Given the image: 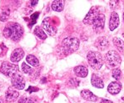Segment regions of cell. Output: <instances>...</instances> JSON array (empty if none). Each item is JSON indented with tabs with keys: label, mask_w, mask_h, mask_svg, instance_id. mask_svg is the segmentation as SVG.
I'll return each instance as SVG.
<instances>
[{
	"label": "cell",
	"mask_w": 124,
	"mask_h": 103,
	"mask_svg": "<svg viewBox=\"0 0 124 103\" xmlns=\"http://www.w3.org/2000/svg\"><path fill=\"white\" fill-rule=\"evenodd\" d=\"M105 15L100 13L98 7H93L83 18V23L92 25L93 30L97 33H100L105 26Z\"/></svg>",
	"instance_id": "1"
},
{
	"label": "cell",
	"mask_w": 124,
	"mask_h": 103,
	"mask_svg": "<svg viewBox=\"0 0 124 103\" xmlns=\"http://www.w3.org/2000/svg\"><path fill=\"white\" fill-rule=\"evenodd\" d=\"M80 45V42L77 37H68L64 38L62 42L59 51L62 54H64L65 56L69 55L70 53H72L78 49Z\"/></svg>",
	"instance_id": "2"
},
{
	"label": "cell",
	"mask_w": 124,
	"mask_h": 103,
	"mask_svg": "<svg viewBox=\"0 0 124 103\" xmlns=\"http://www.w3.org/2000/svg\"><path fill=\"white\" fill-rule=\"evenodd\" d=\"M23 34L22 27L16 22H11L3 30V35L5 37L10 38L13 41H18Z\"/></svg>",
	"instance_id": "3"
},
{
	"label": "cell",
	"mask_w": 124,
	"mask_h": 103,
	"mask_svg": "<svg viewBox=\"0 0 124 103\" xmlns=\"http://www.w3.org/2000/svg\"><path fill=\"white\" fill-rule=\"evenodd\" d=\"M87 58L88 61V64L94 70H99L103 65V57L98 52H89L87 53Z\"/></svg>",
	"instance_id": "4"
},
{
	"label": "cell",
	"mask_w": 124,
	"mask_h": 103,
	"mask_svg": "<svg viewBox=\"0 0 124 103\" xmlns=\"http://www.w3.org/2000/svg\"><path fill=\"white\" fill-rule=\"evenodd\" d=\"M105 61H106V63L109 67L116 68L121 64L122 59L120 55L117 53V52L110 50L105 55Z\"/></svg>",
	"instance_id": "5"
},
{
	"label": "cell",
	"mask_w": 124,
	"mask_h": 103,
	"mask_svg": "<svg viewBox=\"0 0 124 103\" xmlns=\"http://www.w3.org/2000/svg\"><path fill=\"white\" fill-rule=\"evenodd\" d=\"M0 71L2 73L8 76V77H13L14 74L18 73V66L17 64L4 62H3L1 67H0Z\"/></svg>",
	"instance_id": "6"
},
{
	"label": "cell",
	"mask_w": 124,
	"mask_h": 103,
	"mask_svg": "<svg viewBox=\"0 0 124 103\" xmlns=\"http://www.w3.org/2000/svg\"><path fill=\"white\" fill-rule=\"evenodd\" d=\"M42 28L43 30H45L49 35L54 36L57 33V28L53 25L52 22V19L50 18H46L43 19V22H42Z\"/></svg>",
	"instance_id": "7"
},
{
	"label": "cell",
	"mask_w": 124,
	"mask_h": 103,
	"mask_svg": "<svg viewBox=\"0 0 124 103\" xmlns=\"http://www.w3.org/2000/svg\"><path fill=\"white\" fill-rule=\"evenodd\" d=\"M12 85L15 88L18 89V90H22L25 87V80L22 75L16 73L12 77Z\"/></svg>",
	"instance_id": "8"
},
{
	"label": "cell",
	"mask_w": 124,
	"mask_h": 103,
	"mask_svg": "<svg viewBox=\"0 0 124 103\" xmlns=\"http://www.w3.org/2000/svg\"><path fill=\"white\" fill-rule=\"evenodd\" d=\"M94 46L101 51H104L109 47V42L105 37H99L96 39Z\"/></svg>",
	"instance_id": "9"
},
{
	"label": "cell",
	"mask_w": 124,
	"mask_h": 103,
	"mask_svg": "<svg viewBox=\"0 0 124 103\" xmlns=\"http://www.w3.org/2000/svg\"><path fill=\"white\" fill-rule=\"evenodd\" d=\"M18 96H19V93L17 90L12 88V87H9L7 90L6 93H5V98L8 102H14L17 101Z\"/></svg>",
	"instance_id": "10"
},
{
	"label": "cell",
	"mask_w": 124,
	"mask_h": 103,
	"mask_svg": "<svg viewBox=\"0 0 124 103\" xmlns=\"http://www.w3.org/2000/svg\"><path fill=\"white\" fill-rule=\"evenodd\" d=\"M119 16L117 13L112 12L111 13V16H110V21H109V29L111 31H113L116 28H117L119 25Z\"/></svg>",
	"instance_id": "11"
},
{
	"label": "cell",
	"mask_w": 124,
	"mask_h": 103,
	"mask_svg": "<svg viewBox=\"0 0 124 103\" xmlns=\"http://www.w3.org/2000/svg\"><path fill=\"white\" fill-rule=\"evenodd\" d=\"M122 90V84L119 81H112L108 85V91L110 94L112 95H117Z\"/></svg>",
	"instance_id": "12"
},
{
	"label": "cell",
	"mask_w": 124,
	"mask_h": 103,
	"mask_svg": "<svg viewBox=\"0 0 124 103\" xmlns=\"http://www.w3.org/2000/svg\"><path fill=\"white\" fill-rule=\"evenodd\" d=\"M24 57V51L22 48H17L12 52L10 57L11 62H18Z\"/></svg>",
	"instance_id": "13"
},
{
	"label": "cell",
	"mask_w": 124,
	"mask_h": 103,
	"mask_svg": "<svg viewBox=\"0 0 124 103\" xmlns=\"http://www.w3.org/2000/svg\"><path fill=\"white\" fill-rule=\"evenodd\" d=\"M81 96L83 97L84 100L86 101H88V102H95L98 101V96H95L91 91L89 90H83L81 91Z\"/></svg>",
	"instance_id": "14"
},
{
	"label": "cell",
	"mask_w": 124,
	"mask_h": 103,
	"mask_svg": "<svg viewBox=\"0 0 124 103\" xmlns=\"http://www.w3.org/2000/svg\"><path fill=\"white\" fill-rule=\"evenodd\" d=\"M91 83L93 87H97V88H103L104 87V82L100 77H98L97 74L93 73L92 75V78H91Z\"/></svg>",
	"instance_id": "15"
},
{
	"label": "cell",
	"mask_w": 124,
	"mask_h": 103,
	"mask_svg": "<svg viewBox=\"0 0 124 103\" xmlns=\"http://www.w3.org/2000/svg\"><path fill=\"white\" fill-rule=\"evenodd\" d=\"M74 73L78 77H86L88 73V70L84 66H78L74 68Z\"/></svg>",
	"instance_id": "16"
},
{
	"label": "cell",
	"mask_w": 124,
	"mask_h": 103,
	"mask_svg": "<svg viewBox=\"0 0 124 103\" xmlns=\"http://www.w3.org/2000/svg\"><path fill=\"white\" fill-rule=\"evenodd\" d=\"M64 7V1L62 0H55L52 3V8L53 10L56 12H61L63 10Z\"/></svg>",
	"instance_id": "17"
},
{
	"label": "cell",
	"mask_w": 124,
	"mask_h": 103,
	"mask_svg": "<svg viewBox=\"0 0 124 103\" xmlns=\"http://www.w3.org/2000/svg\"><path fill=\"white\" fill-rule=\"evenodd\" d=\"M112 42H113L114 46L117 47L118 51L121 52H124V41H123L119 37H114Z\"/></svg>",
	"instance_id": "18"
},
{
	"label": "cell",
	"mask_w": 124,
	"mask_h": 103,
	"mask_svg": "<svg viewBox=\"0 0 124 103\" xmlns=\"http://www.w3.org/2000/svg\"><path fill=\"white\" fill-rule=\"evenodd\" d=\"M34 34H35L36 36H37L38 37H39L40 39H42V40H44L47 38V35H46V33H45V32H44V30L42 28H40V27H36L35 28V29H34Z\"/></svg>",
	"instance_id": "19"
},
{
	"label": "cell",
	"mask_w": 124,
	"mask_h": 103,
	"mask_svg": "<svg viewBox=\"0 0 124 103\" xmlns=\"http://www.w3.org/2000/svg\"><path fill=\"white\" fill-rule=\"evenodd\" d=\"M26 61L30 65H31V66H38L39 65V59L36 58L35 56H33V55H28V56H27V58H26Z\"/></svg>",
	"instance_id": "20"
},
{
	"label": "cell",
	"mask_w": 124,
	"mask_h": 103,
	"mask_svg": "<svg viewBox=\"0 0 124 103\" xmlns=\"http://www.w3.org/2000/svg\"><path fill=\"white\" fill-rule=\"evenodd\" d=\"M22 71L24 73L29 74V75H31L33 72V68H31V66H29L28 64H26L25 62H23V63L22 64Z\"/></svg>",
	"instance_id": "21"
},
{
	"label": "cell",
	"mask_w": 124,
	"mask_h": 103,
	"mask_svg": "<svg viewBox=\"0 0 124 103\" xmlns=\"http://www.w3.org/2000/svg\"><path fill=\"white\" fill-rule=\"evenodd\" d=\"M112 77L115 78L117 81V80H119L122 77V72L119 68H115V69L112 70Z\"/></svg>",
	"instance_id": "22"
},
{
	"label": "cell",
	"mask_w": 124,
	"mask_h": 103,
	"mask_svg": "<svg viewBox=\"0 0 124 103\" xmlns=\"http://www.w3.org/2000/svg\"><path fill=\"white\" fill-rule=\"evenodd\" d=\"M8 18H9V10H8V9L4 10L3 13H2V14L0 15V20L3 21V22L7 21Z\"/></svg>",
	"instance_id": "23"
},
{
	"label": "cell",
	"mask_w": 124,
	"mask_h": 103,
	"mask_svg": "<svg viewBox=\"0 0 124 103\" xmlns=\"http://www.w3.org/2000/svg\"><path fill=\"white\" fill-rule=\"evenodd\" d=\"M18 103H34L33 101L29 97H22L18 100Z\"/></svg>",
	"instance_id": "24"
},
{
	"label": "cell",
	"mask_w": 124,
	"mask_h": 103,
	"mask_svg": "<svg viewBox=\"0 0 124 103\" xmlns=\"http://www.w3.org/2000/svg\"><path fill=\"white\" fill-rule=\"evenodd\" d=\"M68 84H69L71 87H78V86L79 85V81L77 79H74V78H72V79L70 80L69 81H68Z\"/></svg>",
	"instance_id": "25"
},
{
	"label": "cell",
	"mask_w": 124,
	"mask_h": 103,
	"mask_svg": "<svg viewBox=\"0 0 124 103\" xmlns=\"http://www.w3.org/2000/svg\"><path fill=\"white\" fill-rule=\"evenodd\" d=\"M39 13H34V14L31 15V18H32V19H33V22H32V24L35 23L36 19H37V18H39ZM32 24H31V25H32Z\"/></svg>",
	"instance_id": "26"
},
{
	"label": "cell",
	"mask_w": 124,
	"mask_h": 103,
	"mask_svg": "<svg viewBox=\"0 0 124 103\" xmlns=\"http://www.w3.org/2000/svg\"><path fill=\"white\" fill-rule=\"evenodd\" d=\"M118 4V1H111L110 2V7L112 9H115V7H117V5Z\"/></svg>",
	"instance_id": "27"
},
{
	"label": "cell",
	"mask_w": 124,
	"mask_h": 103,
	"mask_svg": "<svg viewBox=\"0 0 124 103\" xmlns=\"http://www.w3.org/2000/svg\"><path fill=\"white\" fill-rule=\"evenodd\" d=\"M39 91V89L33 87H29L28 90H27V91H28V92H33V91Z\"/></svg>",
	"instance_id": "28"
},
{
	"label": "cell",
	"mask_w": 124,
	"mask_h": 103,
	"mask_svg": "<svg viewBox=\"0 0 124 103\" xmlns=\"http://www.w3.org/2000/svg\"><path fill=\"white\" fill-rule=\"evenodd\" d=\"M100 103H113V102L110 100H108V99H102Z\"/></svg>",
	"instance_id": "29"
},
{
	"label": "cell",
	"mask_w": 124,
	"mask_h": 103,
	"mask_svg": "<svg viewBox=\"0 0 124 103\" xmlns=\"http://www.w3.org/2000/svg\"><path fill=\"white\" fill-rule=\"evenodd\" d=\"M38 3H39V1H38V0H33V1L30 2V3H31L32 6H34V5L38 4Z\"/></svg>",
	"instance_id": "30"
},
{
	"label": "cell",
	"mask_w": 124,
	"mask_h": 103,
	"mask_svg": "<svg viewBox=\"0 0 124 103\" xmlns=\"http://www.w3.org/2000/svg\"><path fill=\"white\" fill-rule=\"evenodd\" d=\"M123 22H124V12H123Z\"/></svg>",
	"instance_id": "31"
},
{
	"label": "cell",
	"mask_w": 124,
	"mask_h": 103,
	"mask_svg": "<svg viewBox=\"0 0 124 103\" xmlns=\"http://www.w3.org/2000/svg\"><path fill=\"white\" fill-rule=\"evenodd\" d=\"M122 99H123V100L124 101V96H123V97H122Z\"/></svg>",
	"instance_id": "32"
},
{
	"label": "cell",
	"mask_w": 124,
	"mask_h": 103,
	"mask_svg": "<svg viewBox=\"0 0 124 103\" xmlns=\"http://www.w3.org/2000/svg\"><path fill=\"white\" fill-rule=\"evenodd\" d=\"M0 103H1V102H0Z\"/></svg>",
	"instance_id": "33"
}]
</instances>
